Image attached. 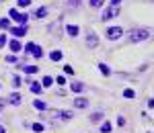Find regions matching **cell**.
I'll list each match as a JSON object with an SVG mask.
<instances>
[{"label":"cell","mask_w":154,"mask_h":133,"mask_svg":"<svg viewBox=\"0 0 154 133\" xmlns=\"http://www.w3.org/2000/svg\"><path fill=\"white\" fill-rule=\"evenodd\" d=\"M68 2H70L72 6H78V4H80V0H68Z\"/></svg>","instance_id":"obj_34"},{"label":"cell","mask_w":154,"mask_h":133,"mask_svg":"<svg viewBox=\"0 0 154 133\" xmlns=\"http://www.w3.org/2000/svg\"><path fill=\"white\" fill-rule=\"evenodd\" d=\"M70 90H72V92H76V94H80V92L84 90V84H82V82H72Z\"/></svg>","instance_id":"obj_14"},{"label":"cell","mask_w":154,"mask_h":133,"mask_svg":"<svg viewBox=\"0 0 154 133\" xmlns=\"http://www.w3.org/2000/svg\"><path fill=\"white\" fill-rule=\"evenodd\" d=\"M51 84H54V78H51V76H43V80H41V86H43V88H49Z\"/></svg>","instance_id":"obj_17"},{"label":"cell","mask_w":154,"mask_h":133,"mask_svg":"<svg viewBox=\"0 0 154 133\" xmlns=\"http://www.w3.org/2000/svg\"><path fill=\"white\" fill-rule=\"evenodd\" d=\"M4 107H6V100H4V98H0V113L4 111Z\"/></svg>","instance_id":"obj_33"},{"label":"cell","mask_w":154,"mask_h":133,"mask_svg":"<svg viewBox=\"0 0 154 133\" xmlns=\"http://www.w3.org/2000/svg\"><path fill=\"white\" fill-rule=\"evenodd\" d=\"M123 96L125 98H136V92H134L131 88H125V90H123Z\"/></svg>","instance_id":"obj_25"},{"label":"cell","mask_w":154,"mask_h":133,"mask_svg":"<svg viewBox=\"0 0 154 133\" xmlns=\"http://www.w3.org/2000/svg\"><path fill=\"white\" fill-rule=\"evenodd\" d=\"M105 4V0H88V6L91 8H101Z\"/></svg>","instance_id":"obj_18"},{"label":"cell","mask_w":154,"mask_h":133,"mask_svg":"<svg viewBox=\"0 0 154 133\" xmlns=\"http://www.w3.org/2000/svg\"><path fill=\"white\" fill-rule=\"evenodd\" d=\"M105 37L109 41H117V39L123 37V29H121V27H109L105 31Z\"/></svg>","instance_id":"obj_4"},{"label":"cell","mask_w":154,"mask_h":133,"mask_svg":"<svg viewBox=\"0 0 154 133\" xmlns=\"http://www.w3.org/2000/svg\"><path fill=\"white\" fill-rule=\"evenodd\" d=\"M111 129H113V125H111V121H105L103 125H101V131H103V133H111Z\"/></svg>","instance_id":"obj_21"},{"label":"cell","mask_w":154,"mask_h":133,"mask_svg":"<svg viewBox=\"0 0 154 133\" xmlns=\"http://www.w3.org/2000/svg\"><path fill=\"white\" fill-rule=\"evenodd\" d=\"M64 72L68 74V76H72V74H74V68H72V66H64Z\"/></svg>","instance_id":"obj_30"},{"label":"cell","mask_w":154,"mask_h":133,"mask_svg":"<svg viewBox=\"0 0 154 133\" xmlns=\"http://www.w3.org/2000/svg\"><path fill=\"white\" fill-rule=\"evenodd\" d=\"M72 117H74L72 111H60V119H62V121H70Z\"/></svg>","instance_id":"obj_16"},{"label":"cell","mask_w":154,"mask_h":133,"mask_svg":"<svg viewBox=\"0 0 154 133\" xmlns=\"http://www.w3.org/2000/svg\"><path fill=\"white\" fill-rule=\"evenodd\" d=\"M21 82H23V80H21L19 76H14V78H12V86H14V88H19V86H21Z\"/></svg>","instance_id":"obj_28"},{"label":"cell","mask_w":154,"mask_h":133,"mask_svg":"<svg viewBox=\"0 0 154 133\" xmlns=\"http://www.w3.org/2000/svg\"><path fill=\"white\" fill-rule=\"evenodd\" d=\"M0 133H6V127L4 125H0Z\"/></svg>","instance_id":"obj_37"},{"label":"cell","mask_w":154,"mask_h":133,"mask_svg":"<svg viewBox=\"0 0 154 133\" xmlns=\"http://www.w3.org/2000/svg\"><path fill=\"white\" fill-rule=\"evenodd\" d=\"M0 88H2V84H0Z\"/></svg>","instance_id":"obj_39"},{"label":"cell","mask_w":154,"mask_h":133,"mask_svg":"<svg viewBox=\"0 0 154 133\" xmlns=\"http://www.w3.org/2000/svg\"><path fill=\"white\" fill-rule=\"evenodd\" d=\"M33 131L41 133V131H43V123H33Z\"/></svg>","instance_id":"obj_26"},{"label":"cell","mask_w":154,"mask_h":133,"mask_svg":"<svg viewBox=\"0 0 154 133\" xmlns=\"http://www.w3.org/2000/svg\"><path fill=\"white\" fill-rule=\"evenodd\" d=\"M6 61H8V64H17V58H14V55H6Z\"/></svg>","instance_id":"obj_32"},{"label":"cell","mask_w":154,"mask_h":133,"mask_svg":"<svg viewBox=\"0 0 154 133\" xmlns=\"http://www.w3.org/2000/svg\"><path fill=\"white\" fill-rule=\"evenodd\" d=\"M115 16H119V6H109V8H105L103 10V14H101V21H111V19H115Z\"/></svg>","instance_id":"obj_5"},{"label":"cell","mask_w":154,"mask_h":133,"mask_svg":"<svg viewBox=\"0 0 154 133\" xmlns=\"http://www.w3.org/2000/svg\"><path fill=\"white\" fill-rule=\"evenodd\" d=\"M74 107H76V109H86V107H88V100L82 98V96L74 98Z\"/></svg>","instance_id":"obj_10"},{"label":"cell","mask_w":154,"mask_h":133,"mask_svg":"<svg viewBox=\"0 0 154 133\" xmlns=\"http://www.w3.org/2000/svg\"><path fill=\"white\" fill-rule=\"evenodd\" d=\"M54 82H56V84H60V86H64V84H66V78H64V76H58Z\"/></svg>","instance_id":"obj_29"},{"label":"cell","mask_w":154,"mask_h":133,"mask_svg":"<svg viewBox=\"0 0 154 133\" xmlns=\"http://www.w3.org/2000/svg\"><path fill=\"white\" fill-rule=\"evenodd\" d=\"M0 29L8 31V29H11V19H0Z\"/></svg>","instance_id":"obj_20"},{"label":"cell","mask_w":154,"mask_h":133,"mask_svg":"<svg viewBox=\"0 0 154 133\" xmlns=\"http://www.w3.org/2000/svg\"><path fill=\"white\" fill-rule=\"evenodd\" d=\"M97 45H99V37H97L95 31H88L86 33V47L88 49H97Z\"/></svg>","instance_id":"obj_7"},{"label":"cell","mask_w":154,"mask_h":133,"mask_svg":"<svg viewBox=\"0 0 154 133\" xmlns=\"http://www.w3.org/2000/svg\"><path fill=\"white\" fill-rule=\"evenodd\" d=\"M66 33H68L70 37H78V33H80V29H78L76 25H68V27H66Z\"/></svg>","instance_id":"obj_11"},{"label":"cell","mask_w":154,"mask_h":133,"mask_svg":"<svg viewBox=\"0 0 154 133\" xmlns=\"http://www.w3.org/2000/svg\"><path fill=\"white\" fill-rule=\"evenodd\" d=\"M148 107H150V109H154V98H150V100H148Z\"/></svg>","instance_id":"obj_35"},{"label":"cell","mask_w":154,"mask_h":133,"mask_svg":"<svg viewBox=\"0 0 154 133\" xmlns=\"http://www.w3.org/2000/svg\"><path fill=\"white\" fill-rule=\"evenodd\" d=\"M119 2H121V0H111V4H113V6H119Z\"/></svg>","instance_id":"obj_36"},{"label":"cell","mask_w":154,"mask_h":133,"mask_svg":"<svg viewBox=\"0 0 154 133\" xmlns=\"http://www.w3.org/2000/svg\"><path fill=\"white\" fill-rule=\"evenodd\" d=\"M49 60L51 61H60L62 60V51H51V53H49Z\"/></svg>","instance_id":"obj_22"},{"label":"cell","mask_w":154,"mask_h":133,"mask_svg":"<svg viewBox=\"0 0 154 133\" xmlns=\"http://www.w3.org/2000/svg\"><path fill=\"white\" fill-rule=\"evenodd\" d=\"M8 33L14 35V39H21V37L27 35V25H17V27H11Z\"/></svg>","instance_id":"obj_6"},{"label":"cell","mask_w":154,"mask_h":133,"mask_svg":"<svg viewBox=\"0 0 154 133\" xmlns=\"http://www.w3.org/2000/svg\"><path fill=\"white\" fill-rule=\"evenodd\" d=\"M29 90H31L33 94H41V90H43V86L39 84V82H31V84H29Z\"/></svg>","instance_id":"obj_13"},{"label":"cell","mask_w":154,"mask_h":133,"mask_svg":"<svg viewBox=\"0 0 154 133\" xmlns=\"http://www.w3.org/2000/svg\"><path fill=\"white\" fill-rule=\"evenodd\" d=\"M45 14H48V6H39L33 16H35V19H45Z\"/></svg>","instance_id":"obj_15"},{"label":"cell","mask_w":154,"mask_h":133,"mask_svg":"<svg viewBox=\"0 0 154 133\" xmlns=\"http://www.w3.org/2000/svg\"><path fill=\"white\" fill-rule=\"evenodd\" d=\"M6 102H8V105H12V107H19V105L23 102V98H21V94H19V92H12Z\"/></svg>","instance_id":"obj_9"},{"label":"cell","mask_w":154,"mask_h":133,"mask_svg":"<svg viewBox=\"0 0 154 133\" xmlns=\"http://www.w3.org/2000/svg\"><path fill=\"white\" fill-rule=\"evenodd\" d=\"M0 2H4V0H0Z\"/></svg>","instance_id":"obj_38"},{"label":"cell","mask_w":154,"mask_h":133,"mask_svg":"<svg viewBox=\"0 0 154 133\" xmlns=\"http://www.w3.org/2000/svg\"><path fill=\"white\" fill-rule=\"evenodd\" d=\"M23 49L27 51V53H29V55H33L35 60L43 58V49H41V45H37V43H27Z\"/></svg>","instance_id":"obj_3"},{"label":"cell","mask_w":154,"mask_h":133,"mask_svg":"<svg viewBox=\"0 0 154 133\" xmlns=\"http://www.w3.org/2000/svg\"><path fill=\"white\" fill-rule=\"evenodd\" d=\"M99 70H101L103 76H109V74H111V70H109V66H107V64H99Z\"/></svg>","instance_id":"obj_23"},{"label":"cell","mask_w":154,"mask_h":133,"mask_svg":"<svg viewBox=\"0 0 154 133\" xmlns=\"http://www.w3.org/2000/svg\"><path fill=\"white\" fill-rule=\"evenodd\" d=\"M23 72L25 74H37L39 68H37V66H23Z\"/></svg>","instance_id":"obj_19"},{"label":"cell","mask_w":154,"mask_h":133,"mask_svg":"<svg viewBox=\"0 0 154 133\" xmlns=\"http://www.w3.org/2000/svg\"><path fill=\"white\" fill-rule=\"evenodd\" d=\"M8 16H11V19H12L17 25H27V21H29V14L19 12L17 8H11V10H8Z\"/></svg>","instance_id":"obj_2"},{"label":"cell","mask_w":154,"mask_h":133,"mask_svg":"<svg viewBox=\"0 0 154 133\" xmlns=\"http://www.w3.org/2000/svg\"><path fill=\"white\" fill-rule=\"evenodd\" d=\"M6 45H8V49H11L12 53H19V51H23V45H21V41H19V39H12V41H8Z\"/></svg>","instance_id":"obj_8"},{"label":"cell","mask_w":154,"mask_h":133,"mask_svg":"<svg viewBox=\"0 0 154 133\" xmlns=\"http://www.w3.org/2000/svg\"><path fill=\"white\" fill-rule=\"evenodd\" d=\"M6 43H8V41H6V35H4V33H2V35H0V47H4V45H6Z\"/></svg>","instance_id":"obj_31"},{"label":"cell","mask_w":154,"mask_h":133,"mask_svg":"<svg viewBox=\"0 0 154 133\" xmlns=\"http://www.w3.org/2000/svg\"><path fill=\"white\" fill-rule=\"evenodd\" d=\"M101 119H103V113H93V115H91V121L93 123H99Z\"/></svg>","instance_id":"obj_24"},{"label":"cell","mask_w":154,"mask_h":133,"mask_svg":"<svg viewBox=\"0 0 154 133\" xmlns=\"http://www.w3.org/2000/svg\"><path fill=\"white\" fill-rule=\"evenodd\" d=\"M130 43H140V41H146V39H150V31L148 29H131L130 35Z\"/></svg>","instance_id":"obj_1"},{"label":"cell","mask_w":154,"mask_h":133,"mask_svg":"<svg viewBox=\"0 0 154 133\" xmlns=\"http://www.w3.org/2000/svg\"><path fill=\"white\" fill-rule=\"evenodd\" d=\"M29 4H31V0H17V6H21V8L29 6Z\"/></svg>","instance_id":"obj_27"},{"label":"cell","mask_w":154,"mask_h":133,"mask_svg":"<svg viewBox=\"0 0 154 133\" xmlns=\"http://www.w3.org/2000/svg\"><path fill=\"white\" fill-rule=\"evenodd\" d=\"M33 109H37V111H48V105H45L43 100H39V98H33Z\"/></svg>","instance_id":"obj_12"}]
</instances>
